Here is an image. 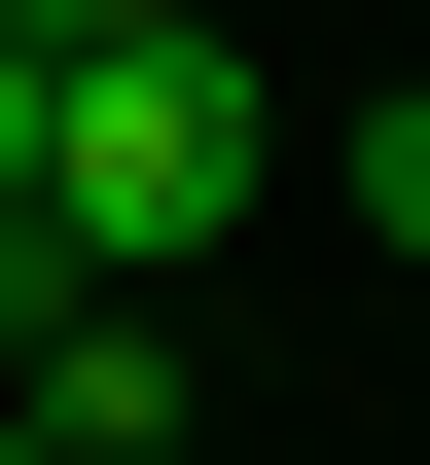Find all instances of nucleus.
Wrapping results in <instances>:
<instances>
[{"instance_id":"f257e3e1","label":"nucleus","mask_w":430,"mask_h":465,"mask_svg":"<svg viewBox=\"0 0 430 465\" xmlns=\"http://www.w3.org/2000/svg\"><path fill=\"white\" fill-rule=\"evenodd\" d=\"M251 215H287V72H251V0H215V36L36 72V251H72V287L180 322V251H251Z\"/></svg>"},{"instance_id":"f03ea898","label":"nucleus","mask_w":430,"mask_h":465,"mask_svg":"<svg viewBox=\"0 0 430 465\" xmlns=\"http://www.w3.org/2000/svg\"><path fill=\"white\" fill-rule=\"evenodd\" d=\"M0 465H180V322L144 287H36L0 322Z\"/></svg>"},{"instance_id":"7ed1b4c3","label":"nucleus","mask_w":430,"mask_h":465,"mask_svg":"<svg viewBox=\"0 0 430 465\" xmlns=\"http://www.w3.org/2000/svg\"><path fill=\"white\" fill-rule=\"evenodd\" d=\"M0 36H36V72H108V36H215V0H0Z\"/></svg>"},{"instance_id":"20e7f679","label":"nucleus","mask_w":430,"mask_h":465,"mask_svg":"<svg viewBox=\"0 0 430 465\" xmlns=\"http://www.w3.org/2000/svg\"><path fill=\"white\" fill-rule=\"evenodd\" d=\"M359 215H395V251H430V108H359Z\"/></svg>"}]
</instances>
